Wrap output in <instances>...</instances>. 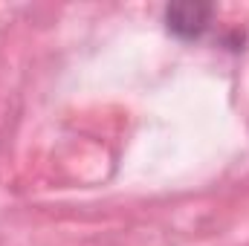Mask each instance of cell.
Returning a JSON list of instances; mask_svg holds the SVG:
<instances>
[{
	"label": "cell",
	"instance_id": "6da1fadb",
	"mask_svg": "<svg viewBox=\"0 0 249 246\" xmlns=\"http://www.w3.org/2000/svg\"><path fill=\"white\" fill-rule=\"evenodd\" d=\"M214 18V6L209 3H171L165 9V29L180 41H197Z\"/></svg>",
	"mask_w": 249,
	"mask_h": 246
}]
</instances>
